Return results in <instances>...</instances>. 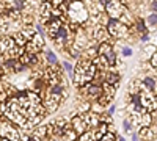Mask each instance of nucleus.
<instances>
[{
    "label": "nucleus",
    "instance_id": "1",
    "mask_svg": "<svg viewBox=\"0 0 157 141\" xmlns=\"http://www.w3.org/2000/svg\"><path fill=\"white\" fill-rule=\"evenodd\" d=\"M96 65H93L88 58L78 61V65L74 69V83L78 86H83L88 82H93L94 80V75H96Z\"/></svg>",
    "mask_w": 157,
    "mask_h": 141
},
{
    "label": "nucleus",
    "instance_id": "2",
    "mask_svg": "<svg viewBox=\"0 0 157 141\" xmlns=\"http://www.w3.org/2000/svg\"><path fill=\"white\" fill-rule=\"evenodd\" d=\"M66 14H68L69 20L75 25L85 24L90 17L88 8L85 6V3L82 0H72V2L66 3Z\"/></svg>",
    "mask_w": 157,
    "mask_h": 141
},
{
    "label": "nucleus",
    "instance_id": "3",
    "mask_svg": "<svg viewBox=\"0 0 157 141\" xmlns=\"http://www.w3.org/2000/svg\"><path fill=\"white\" fill-rule=\"evenodd\" d=\"M107 30L110 33V36L116 38V39H121L127 35V25L124 22H121L120 19H110L107 22Z\"/></svg>",
    "mask_w": 157,
    "mask_h": 141
},
{
    "label": "nucleus",
    "instance_id": "4",
    "mask_svg": "<svg viewBox=\"0 0 157 141\" xmlns=\"http://www.w3.org/2000/svg\"><path fill=\"white\" fill-rule=\"evenodd\" d=\"M140 94V102H141V107L145 108L146 111H155L157 110V99L151 94L149 89H143V91L138 93Z\"/></svg>",
    "mask_w": 157,
    "mask_h": 141
},
{
    "label": "nucleus",
    "instance_id": "5",
    "mask_svg": "<svg viewBox=\"0 0 157 141\" xmlns=\"http://www.w3.org/2000/svg\"><path fill=\"white\" fill-rule=\"evenodd\" d=\"M105 11L112 19H120L126 9L123 6V2H120V0H107L105 2Z\"/></svg>",
    "mask_w": 157,
    "mask_h": 141
},
{
    "label": "nucleus",
    "instance_id": "6",
    "mask_svg": "<svg viewBox=\"0 0 157 141\" xmlns=\"http://www.w3.org/2000/svg\"><path fill=\"white\" fill-rule=\"evenodd\" d=\"M19 49V46H16L14 38H0V54L5 57H13V54Z\"/></svg>",
    "mask_w": 157,
    "mask_h": 141
},
{
    "label": "nucleus",
    "instance_id": "7",
    "mask_svg": "<svg viewBox=\"0 0 157 141\" xmlns=\"http://www.w3.org/2000/svg\"><path fill=\"white\" fill-rule=\"evenodd\" d=\"M98 54L102 55V57H105L110 66H113L115 63H116V55H115V52H113V46H112L110 43H107V41H105V43H101V46H99V49H98Z\"/></svg>",
    "mask_w": 157,
    "mask_h": 141
},
{
    "label": "nucleus",
    "instance_id": "8",
    "mask_svg": "<svg viewBox=\"0 0 157 141\" xmlns=\"http://www.w3.org/2000/svg\"><path fill=\"white\" fill-rule=\"evenodd\" d=\"M60 102H61V97L60 96H55V94H50L49 93V96H47V99L43 102V105H44V108H46V113L47 111H55L57 108H58V105H60Z\"/></svg>",
    "mask_w": 157,
    "mask_h": 141
},
{
    "label": "nucleus",
    "instance_id": "9",
    "mask_svg": "<svg viewBox=\"0 0 157 141\" xmlns=\"http://www.w3.org/2000/svg\"><path fill=\"white\" fill-rule=\"evenodd\" d=\"M60 27H61V19H60V17L50 19V20L47 22V35L52 38V39H55V36H57Z\"/></svg>",
    "mask_w": 157,
    "mask_h": 141
},
{
    "label": "nucleus",
    "instance_id": "10",
    "mask_svg": "<svg viewBox=\"0 0 157 141\" xmlns=\"http://www.w3.org/2000/svg\"><path fill=\"white\" fill-rule=\"evenodd\" d=\"M71 127H72V130H74L77 135H80V133H83L85 130H88V127H86V124H85V121H83L82 116H74L72 121H71Z\"/></svg>",
    "mask_w": 157,
    "mask_h": 141
},
{
    "label": "nucleus",
    "instance_id": "11",
    "mask_svg": "<svg viewBox=\"0 0 157 141\" xmlns=\"http://www.w3.org/2000/svg\"><path fill=\"white\" fill-rule=\"evenodd\" d=\"M39 11H41V19L43 22H49L52 19V13H54V6L50 5V2H43L41 8H39Z\"/></svg>",
    "mask_w": 157,
    "mask_h": 141
},
{
    "label": "nucleus",
    "instance_id": "12",
    "mask_svg": "<svg viewBox=\"0 0 157 141\" xmlns=\"http://www.w3.org/2000/svg\"><path fill=\"white\" fill-rule=\"evenodd\" d=\"M110 38V33L105 27H102V25H98L94 28V39H98L99 43H105L107 39Z\"/></svg>",
    "mask_w": 157,
    "mask_h": 141
},
{
    "label": "nucleus",
    "instance_id": "13",
    "mask_svg": "<svg viewBox=\"0 0 157 141\" xmlns=\"http://www.w3.org/2000/svg\"><path fill=\"white\" fill-rule=\"evenodd\" d=\"M66 39H68V28L61 25L60 30H58V33H57V36H55V43L61 47L64 43H66Z\"/></svg>",
    "mask_w": 157,
    "mask_h": 141
},
{
    "label": "nucleus",
    "instance_id": "14",
    "mask_svg": "<svg viewBox=\"0 0 157 141\" xmlns=\"http://www.w3.org/2000/svg\"><path fill=\"white\" fill-rule=\"evenodd\" d=\"M143 85H145L146 89H149V91H155L157 89V75L152 77V75H148L143 79Z\"/></svg>",
    "mask_w": 157,
    "mask_h": 141
},
{
    "label": "nucleus",
    "instance_id": "15",
    "mask_svg": "<svg viewBox=\"0 0 157 141\" xmlns=\"http://www.w3.org/2000/svg\"><path fill=\"white\" fill-rule=\"evenodd\" d=\"M86 89H88V96L91 97H99L102 94V88L99 85H91V82L86 83Z\"/></svg>",
    "mask_w": 157,
    "mask_h": 141
},
{
    "label": "nucleus",
    "instance_id": "16",
    "mask_svg": "<svg viewBox=\"0 0 157 141\" xmlns=\"http://www.w3.org/2000/svg\"><path fill=\"white\" fill-rule=\"evenodd\" d=\"M13 38H14V43H16V46H19V47H25V44L29 43V38L25 36L22 32H17V33H16L14 36H13Z\"/></svg>",
    "mask_w": 157,
    "mask_h": 141
},
{
    "label": "nucleus",
    "instance_id": "17",
    "mask_svg": "<svg viewBox=\"0 0 157 141\" xmlns=\"http://www.w3.org/2000/svg\"><path fill=\"white\" fill-rule=\"evenodd\" d=\"M22 33L27 36V38H29V41H30L32 38H33V35L36 33V27H33V25H25V27L22 28Z\"/></svg>",
    "mask_w": 157,
    "mask_h": 141
},
{
    "label": "nucleus",
    "instance_id": "18",
    "mask_svg": "<svg viewBox=\"0 0 157 141\" xmlns=\"http://www.w3.org/2000/svg\"><path fill=\"white\" fill-rule=\"evenodd\" d=\"M30 41H32V43H35L39 49H43V46H44V36H43L41 33H35V35H33V38H32Z\"/></svg>",
    "mask_w": 157,
    "mask_h": 141
},
{
    "label": "nucleus",
    "instance_id": "19",
    "mask_svg": "<svg viewBox=\"0 0 157 141\" xmlns=\"http://www.w3.org/2000/svg\"><path fill=\"white\" fill-rule=\"evenodd\" d=\"M105 79H107V83H110V85H113V83H115V86H116V83L120 82V75L115 74V72H109Z\"/></svg>",
    "mask_w": 157,
    "mask_h": 141
},
{
    "label": "nucleus",
    "instance_id": "20",
    "mask_svg": "<svg viewBox=\"0 0 157 141\" xmlns=\"http://www.w3.org/2000/svg\"><path fill=\"white\" fill-rule=\"evenodd\" d=\"M46 58H47V61L50 63L52 66H55L57 63H58V60H57V55H55L54 52H50V50H47V52H46Z\"/></svg>",
    "mask_w": 157,
    "mask_h": 141
},
{
    "label": "nucleus",
    "instance_id": "21",
    "mask_svg": "<svg viewBox=\"0 0 157 141\" xmlns=\"http://www.w3.org/2000/svg\"><path fill=\"white\" fill-rule=\"evenodd\" d=\"M78 139H80V141H90V139H94V133H91L90 130L86 132H83V133H80V135H78Z\"/></svg>",
    "mask_w": 157,
    "mask_h": 141
},
{
    "label": "nucleus",
    "instance_id": "22",
    "mask_svg": "<svg viewBox=\"0 0 157 141\" xmlns=\"http://www.w3.org/2000/svg\"><path fill=\"white\" fill-rule=\"evenodd\" d=\"M13 8H14L16 11H21V9L25 8V2L24 0H14V2H13Z\"/></svg>",
    "mask_w": 157,
    "mask_h": 141
},
{
    "label": "nucleus",
    "instance_id": "23",
    "mask_svg": "<svg viewBox=\"0 0 157 141\" xmlns=\"http://www.w3.org/2000/svg\"><path fill=\"white\" fill-rule=\"evenodd\" d=\"M155 50H157V47H155L154 44H151V46H146V47H145V52H146V57H152V55L155 54Z\"/></svg>",
    "mask_w": 157,
    "mask_h": 141
},
{
    "label": "nucleus",
    "instance_id": "24",
    "mask_svg": "<svg viewBox=\"0 0 157 141\" xmlns=\"http://www.w3.org/2000/svg\"><path fill=\"white\" fill-rule=\"evenodd\" d=\"M146 22L149 24V25H157V13H152V14H149L148 16V19H146Z\"/></svg>",
    "mask_w": 157,
    "mask_h": 141
},
{
    "label": "nucleus",
    "instance_id": "25",
    "mask_svg": "<svg viewBox=\"0 0 157 141\" xmlns=\"http://www.w3.org/2000/svg\"><path fill=\"white\" fill-rule=\"evenodd\" d=\"M102 139H104V141H110V139H115V132H112V130H107L105 133L102 135Z\"/></svg>",
    "mask_w": 157,
    "mask_h": 141
},
{
    "label": "nucleus",
    "instance_id": "26",
    "mask_svg": "<svg viewBox=\"0 0 157 141\" xmlns=\"http://www.w3.org/2000/svg\"><path fill=\"white\" fill-rule=\"evenodd\" d=\"M43 2H50V5L54 8H60L64 3V0H43Z\"/></svg>",
    "mask_w": 157,
    "mask_h": 141
},
{
    "label": "nucleus",
    "instance_id": "27",
    "mask_svg": "<svg viewBox=\"0 0 157 141\" xmlns=\"http://www.w3.org/2000/svg\"><path fill=\"white\" fill-rule=\"evenodd\" d=\"M123 129H124V132H130L132 130V122H130V119H124V122H123Z\"/></svg>",
    "mask_w": 157,
    "mask_h": 141
},
{
    "label": "nucleus",
    "instance_id": "28",
    "mask_svg": "<svg viewBox=\"0 0 157 141\" xmlns=\"http://www.w3.org/2000/svg\"><path fill=\"white\" fill-rule=\"evenodd\" d=\"M137 30L140 33H146V27H145V22H143V20H138L137 22Z\"/></svg>",
    "mask_w": 157,
    "mask_h": 141
},
{
    "label": "nucleus",
    "instance_id": "29",
    "mask_svg": "<svg viewBox=\"0 0 157 141\" xmlns=\"http://www.w3.org/2000/svg\"><path fill=\"white\" fill-rule=\"evenodd\" d=\"M123 55L124 57H130L132 55V49L130 47H123Z\"/></svg>",
    "mask_w": 157,
    "mask_h": 141
},
{
    "label": "nucleus",
    "instance_id": "30",
    "mask_svg": "<svg viewBox=\"0 0 157 141\" xmlns=\"http://www.w3.org/2000/svg\"><path fill=\"white\" fill-rule=\"evenodd\" d=\"M151 65H152L154 68H157V50H155V54L151 57Z\"/></svg>",
    "mask_w": 157,
    "mask_h": 141
},
{
    "label": "nucleus",
    "instance_id": "31",
    "mask_svg": "<svg viewBox=\"0 0 157 141\" xmlns=\"http://www.w3.org/2000/svg\"><path fill=\"white\" fill-rule=\"evenodd\" d=\"M151 11H152V13H157V0L151 2Z\"/></svg>",
    "mask_w": 157,
    "mask_h": 141
},
{
    "label": "nucleus",
    "instance_id": "32",
    "mask_svg": "<svg viewBox=\"0 0 157 141\" xmlns=\"http://www.w3.org/2000/svg\"><path fill=\"white\" fill-rule=\"evenodd\" d=\"M64 69H66V71H69V72H71V71H72V66L69 65V63H64Z\"/></svg>",
    "mask_w": 157,
    "mask_h": 141
},
{
    "label": "nucleus",
    "instance_id": "33",
    "mask_svg": "<svg viewBox=\"0 0 157 141\" xmlns=\"http://www.w3.org/2000/svg\"><path fill=\"white\" fill-rule=\"evenodd\" d=\"M3 8H5V0H0V13L3 11Z\"/></svg>",
    "mask_w": 157,
    "mask_h": 141
},
{
    "label": "nucleus",
    "instance_id": "34",
    "mask_svg": "<svg viewBox=\"0 0 157 141\" xmlns=\"http://www.w3.org/2000/svg\"><path fill=\"white\" fill-rule=\"evenodd\" d=\"M148 39H149V38H148V35H143V36H141V41H143V43H146Z\"/></svg>",
    "mask_w": 157,
    "mask_h": 141
},
{
    "label": "nucleus",
    "instance_id": "35",
    "mask_svg": "<svg viewBox=\"0 0 157 141\" xmlns=\"http://www.w3.org/2000/svg\"><path fill=\"white\" fill-rule=\"evenodd\" d=\"M109 113H110V116H113V113H115V107H112V108H110V111H109Z\"/></svg>",
    "mask_w": 157,
    "mask_h": 141
},
{
    "label": "nucleus",
    "instance_id": "36",
    "mask_svg": "<svg viewBox=\"0 0 157 141\" xmlns=\"http://www.w3.org/2000/svg\"><path fill=\"white\" fill-rule=\"evenodd\" d=\"M99 2H101V3H104V5H105V2H107V0H99Z\"/></svg>",
    "mask_w": 157,
    "mask_h": 141
},
{
    "label": "nucleus",
    "instance_id": "37",
    "mask_svg": "<svg viewBox=\"0 0 157 141\" xmlns=\"http://www.w3.org/2000/svg\"><path fill=\"white\" fill-rule=\"evenodd\" d=\"M155 69H157V68H155Z\"/></svg>",
    "mask_w": 157,
    "mask_h": 141
}]
</instances>
